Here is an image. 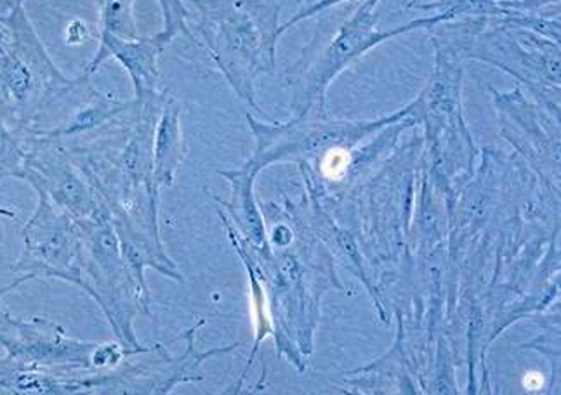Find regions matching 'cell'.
<instances>
[{
  "label": "cell",
  "instance_id": "ba28073f",
  "mask_svg": "<svg viewBox=\"0 0 561 395\" xmlns=\"http://www.w3.org/2000/svg\"><path fill=\"white\" fill-rule=\"evenodd\" d=\"M98 341L68 337L64 326L46 317L11 316L0 302V347L22 361L44 367L93 371Z\"/></svg>",
  "mask_w": 561,
  "mask_h": 395
},
{
  "label": "cell",
  "instance_id": "3957f363",
  "mask_svg": "<svg viewBox=\"0 0 561 395\" xmlns=\"http://www.w3.org/2000/svg\"><path fill=\"white\" fill-rule=\"evenodd\" d=\"M379 2L381 0H364L360 8L356 9V13L341 26L334 40L329 42L325 49L313 56L308 65L298 62L290 70L293 118L311 115L314 108L319 109V113H323L325 92H328L332 80L377 44L397 37V35L409 34L415 28H433V26L440 25L442 21H448V16L445 14H435L432 18L412 21L405 26H398L390 32H381L376 28L377 21H379L376 9Z\"/></svg>",
  "mask_w": 561,
  "mask_h": 395
},
{
  "label": "cell",
  "instance_id": "7c38bea8",
  "mask_svg": "<svg viewBox=\"0 0 561 395\" xmlns=\"http://www.w3.org/2000/svg\"><path fill=\"white\" fill-rule=\"evenodd\" d=\"M218 174L225 177L231 186L230 204H227V201H219V204L228 208L231 219L237 222L240 231H242L243 240L248 243L249 248L256 252V254H268L272 245H270L268 237H266L263 213H261L260 205H257L256 196H254L256 172L242 165L240 169H234V171H221Z\"/></svg>",
  "mask_w": 561,
  "mask_h": 395
},
{
  "label": "cell",
  "instance_id": "8fae6325",
  "mask_svg": "<svg viewBox=\"0 0 561 395\" xmlns=\"http://www.w3.org/2000/svg\"><path fill=\"white\" fill-rule=\"evenodd\" d=\"M0 394H98V371L44 367L5 353L0 359Z\"/></svg>",
  "mask_w": 561,
  "mask_h": 395
},
{
  "label": "cell",
  "instance_id": "277c9868",
  "mask_svg": "<svg viewBox=\"0 0 561 395\" xmlns=\"http://www.w3.org/2000/svg\"><path fill=\"white\" fill-rule=\"evenodd\" d=\"M414 104L391 117L374 121H334L323 117L290 118L287 124H263L248 115L252 133L256 138V150L243 165L260 174L275 162L310 163L334 146L355 148L358 142L373 136L382 127H391L411 117Z\"/></svg>",
  "mask_w": 561,
  "mask_h": 395
},
{
  "label": "cell",
  "instance_id": "30bf717a",
  "mask_svg": "<svg viewBox=\"0 0 561 395\" xmlns=\"http://www.w3.org/2000/svg\"><path fill=\"white\" fill-rule=\"evenodd\" d=\"M159 34L151 37L118 38L114 35H100V47L93 61L85 67L84 77L94 71L108 58L117 59L135 88V109H160L169 96L162 88L159 70V56L165 49Z\"/></svg>",
  "mask_w": 561,
  "mask_h": 395
},
{
  "label": "cell",
  "instance_id": "8992f818",
  "mask_svg": "<svg viewBox=\"0 0 561 395\" xmlns=\"http://www.w3.org/2000/svg\"><path fill=\"white\" fill-rule=\"evenodd\" d=\"M34 216L23 228L22 257L13 272L25 283L32 279H61L76 284L80 278V231L77 219L59 210L44 193H37Z\"/></svg>",
  "mask_w": 561,
  "mask_h": 395
},
{
  "label": "cell",
  "instance_id": "e0dca14e",
  "mask_svg": "<svg viewBox=\"0 0 561 395\" xmlns=\"http://www.w3.org/2000/svg\"><path fill=\"white\" fill-rule=\"evenodd\" d=\"M25 159L22 144L5 129L4 121L0 118V175H14L22 179Z\"/></svg>",
  "mask_w": 561,
  "mask_h": 395
},
{
  "label": "cell",
  "instance_id": "2e32d148",
  "mask_svg": "<svg viewBox=\"0 0 561 395\" xmlns=\"http://www.w3.org/2000/svg\"><path fill=\"white\" fill-rule=\"evenodd\" d=\"M162 16H164V28L159 32L165 46H169L178 35H185L190 40L195 42L192 32H190V9L186 8L185 0H157Z\"/></svg>",
  "mask_w": 561,
  "mask_h": 395
},
{
  "label": "cell",
  "instance_id": "4fadbf2b",
  "mask_svg": "<svg viewBox=\"0 0 561 395\" xmlns=\"http://www.w3.org/2000/svg\"><path fill=\"white\" fill-rule=\"evenodd\" d=\"M185 160L183 130H181V106L174 97H168L153 129L151 142V181L160 187L174 186L176 172Z\"/></svg>",
  "mask_w": 561,
  "mask_h": 395
},
{
  "label": "cell",
  "instance_id": "9c48e42d",
  "mask_svg": "<svg viewBox=\"0 0 561 395\" xmlns=\"http://www.w3.org/2000/svg\"><path fill=\"white\" fill-rule=\"evenodd\" d=\"M22 179L28 181L35 191L53 201L77 221L108 210L82 169L71 163L67 153L56 146H43L26 153Z\"/></svg>",
  "mask_w": 561,
  "mask_h": 395
},
{
  "label": "cell",
  "instance_id": "52a82bcc",
  "mask_svg": "<svg viewBox=\"0 0 561 395\" xmlns=\"http://www.w3.org/2000/svg\"><path fill=\"white\" fill-rule=\"evenodd\" d=\"M206 323L202 320L197 326L183 335L186 350L180 358H172L159 344V359L156 361H139V353L130 356L121 367L112 371L98 373V394H169L180 383L201 382L204 380L201 367L207 359L219 353L231 352L239 344L219 347V349L198 352L195 349V332ZM147 353V352H145Z\"/></svg>",
  "mask_w": 561,
  "mask_h": 395
},
{
  "label": "cell",
  "instance_id": "9a60e30c",
  "mask_svg": "<svg viewBox=\"0 0 561 395\" xmlns=\"http://www.w3.org/2000/svg\"><path fill=\"white\" fill-rule=\"evenodd\" d=\"M101 8L100 35L118 38H136L138 25L135 18V0H98Z\"/></svg>",
  "mask_w": 561,
  "mask_h": 395
},
{
  "label": "cell",
  "instance_id": "d6986e66",
  "mask_svg": "<svg viewBox=\"0 0 561 395\" xmlns=\"http://www.w3.org/2000/svg\"><path fill=\"white\" fill-rule=\"evenodd\" d=\"M91 37V26L82 20L71 21L67 28V44L79 46Z\"/></svg>",
  "mask_w": 561,
  "mask_h": 395
},
{
  "label": "cell",
  "instance_id": "7a4b0ae2",
  "mask_svg": "<svg viewBox=\"0 0 561 395\" xmlns=\"http://www.w3.org/2000/svg\"><path fill=\"white\" fill-rule=\"evenodd\" d=\"M80 231V278L84 290L105 314L115 337L139 349L135 320L150 314V288L136 278L122 254L121 240L108 210L77 221Z\"/></svg>",
  "mask_w": 561,
  "mask_h": 395
},
{
  "label": "cell",
  "instance_id": "ac0fdd59",
  "mask_svg": "<svg viewBox=\"0 0 561 395\" xmlns=\"http://www.w3.org/2000/svg\"><path fill=\"white\" fill-rule=\"evenodd\" d=\"M341 2H346V0H317L314 4L308 5V8L299 11L298 14H294L287 23L278 26V35H284L287 30L293 28L294 25H298L299 21L308 20V18L314 16V14H320L325 9L332 8V5L341 4Z\"/></svg>",
  "mask_w": 561,
  "mask_h": 395
},
{
  "label": "cell",
  "instance_id": "5b68a950",
  "mask_svg": "<svg viewBox=\"0 0 561 395\" xmlns=\"http://www.w3.org/2000/svg\"><path fill=\"white\" fill-rule=\"evenodd\" d=\"M9 35L0 44V103L26 109L50 92L68 91L79 80H68L47 58L22 5L9 16Z\"/></svg>",
  "mask_w": 561,
  "mask_h": 395
},
{
  "label": "cell",
  "instance_id": "5bb4252c",
  "mask_svg": "<svg viewBox=\"0 0 561 395\" xmlns=\"http://www.w3.org/2000/svg\"><path fill=\"white\" fill-rule=\"evenodd\" d=\"M133 109H135V101H118L105 96V94H100V92H94L93 100L88 106L79 109L76 117L71 118L64 127H59L55 132L47 133V138H67V136L89 132V130L98 129L101 125L114 121L121 115L133 113Z\"/></svg>",
  "mask_w": 561,
  "mask_h": 395
},
{
  "label": "cell",
  "instance_id": "6da1fadb",
  "mask_svg": "<svg viewBox=\"0 0 561 395\" xmlns=\"http://www.w3.org/2000/svg\"><path fill=\"white\" fill-rule=\"evenodd\" d=\"M195 44L204 47L240 100L263 115L256 80L275 70L280 5L263 0H190Z\"/></svg>",
  "mask_w": 561,
  "mask_h": 395
}]
</instances>
